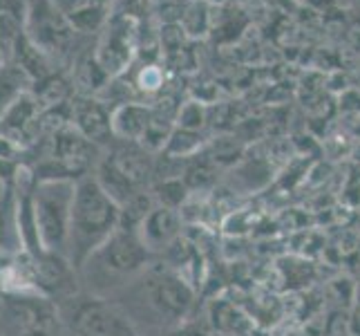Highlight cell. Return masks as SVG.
Instances as JSON below:
<instances>
[{"label": "cell", "instance_id": "cell-1", "mask_svg": "<svg viewBox=\"0 0 360 336\" xmlns=\"http://www.w3.org/2000/svg\"><path fill=\"white\" fill-rule=\"evenodd\" d=\"M153 260L134 229L119 227L79 269L83 292L115 298L146 273Z\"/></svg>", "mask_w": 360, "mask_h": 336}, {"label": "cell", "instance_id": "cell-2", "mask_svg": "<svg viewBox=\"0 0 360 336\" xmlns=\"http://www.w3.org/2000/svg\"><path fill=\"white\" fill-rule=\"evenodd\" d=\"M119 218L121 206L103 191V186L94 178V173L81 178L77 182L70 218V263L81 269L85 260L119 229Z\"/></svg>", "mask_w": 360, "mask_h": 336}, {"label": "cell", "instance_id": "cell-3", "mask_svg": "<svg viewBox=\"0 0 360 336\" xmlns=\"http://www.w3.org/2000/svg\"><path fill=\"white\" fill-rule=\"evenodd\" d=\"M157 157L136 142H115L101 153L94 168L96 182L121 206L139 193L150 191Z\"/></svg>", "mask_w": 360, "mask_h": 336}, {"label": "cell", "instance_id": "cell-4", "mask_svg": "<svg viewBox=\"0 0 360 336\" xmlns=\"http://www.w3.org/2000/svg\"><path fill=\"white\" fill-rule=\"evenodd\" d=\"M25 34L41 52H45L54 63L68 72L81 56L92 52L98 39V36L90 39V36H83L74 30L68 18L60 14L54 0H30Z\"/></svg>", "mask_w": 360, "mask_h": 336}, {"label": "cell", "instance_id": "cell-5", "mask_svg": "<svg viewBox=\"0 0 360 336\" xmlns=\"http://www.w3.org/2000/svg\"><path fill=\"white\" fill-rule=\"evenodd\" d=\"M56 307L63 336H141L136 323L112 298L81 292Z\"/></svg>", "mask_w": 360, "mask_h": 336}, {"label": "cell", "instance_id": "cell-6", "mask_svg": "<svg viewBox=\"0 0 360 336\" xmlns=\"http://www.w3.org/2000/svg\"><path fill=\"white\" fill-rule=\"evenodd\" d=\"M153 265L123 292L134 294L136 301H143L148 309L159 318V323H164V325H177V323H181L188 316V312L195 305V290L175 269L164 265L161 267H153Z\"/></svg>", "mask_w": 360, "mask_h": 336}, {"label": "cell", "instance_id": "cell-7", "mask_svg": "<svg viewBox=\"0 0 360 336\" xmlns=\"http://www.w3.org/2000/svg\"><path fill=\"white\" fill-rule=\"evenodd\" d=\"M77 182L72 180H41L34 189V209L43 251L68 256L70 218Z\"/></svg>", "mask_w": 360, "mask_h": 336}, {"label": "cell", "instance_id": "cell-8", "mask_svg": "<svg viewBox=\"0 0 360 336\" xmlns=\"http://www.w3.org/2000/svg\"><path fill=\"white\" fill-rule=\"evenodd\" d=\"M139 20L112 11L94 45V58L112 79L126 74L134 66V58L139 54Z\"/></svg>", "mask_w": 360, "mask_h": 336}, {"label": "cell", "instance_id": "cell-9", "mask_svg": "<svg viewBox=\"0 0 360 336\" xmlns=\"http://www.w3.org/2000/svg\"><path fill=\"white\" fill-rule=\"evenodd\" d=\"M32 267L36 290L43 298H49L56 305L83 292L79 269L63 254L43 251L39 256H32Z\"/></svg>", "mask_w": 360, "mask_h": 336}, {"label": "cell", "instance_id": "cell-10", "mask_svg": "<svg viewBox=\"0 0 360 336\" xmlns=\"http://www.w3.org/2000/svg\"><path fill=\"white\" fill-rule=\"evenodd\" d=\"M112 112L115 108L108 106L103 99L74 94L70 101V123L85 139L105 151L117 142L112 128Z\"/></svg>", "mask_w": 360, "mask_h": 336}, {"label": "cell", "instance_id": "cell-11", "mask_svg": "<svg viewBox=\"0 0 360 336\" xmlns=\"http://www.w3.org/2000/svg\"><path fill=\"white\" fill-rule=\"evenodd\" d=\"M181 227H184L181 211L155 204L150 213L139 224L136 235H139V240L143 242L148 251L157 258V256H164L168 249L181 238Z\"/></svg>", "mask_w": 360, "mask_h": 336}, {"label": "cell", "instance_id": "cell-12", "mask_svg": "<svg viewBox=\"0 0 360 336\" xmlns=\"http://www.w3.org/2000/svg\"><path fill=\"white\" fill-rule=\"evenodd\" d=\"M60 14L83 36L96 39L112 16L115 0H54Z\"/></svg>", "mask_w": 360, "mask_h": 336}, {"label": "cell", "instance_id": "cell-13", "mask_svg": "<svg viewBox=\"0 0 360 336\" xmlns=\"http://www.w3.org/2000/svg\"><path fill=\"white\" fill-rule=\"evenodd\" d=\"M20 296H41L34 280L32 256L25 251L0 258V298Z\"/></svg>", "mask_w": 360, "mask_h": 336}, {"label": "cell", "instance_id": "cell-14", "mask_svg": "<svg viewBox=\"0 0 360 336\" xmlns=\"http://www.w3.org/2000/svg\"><path fill=\"white\" fill-rule=\"evenodd\" d=\"M150 121H153V106H146L141 101H130L115 108L112 112L115 139L139 144L148 126H150Z\"/></svg>", "mask_w": 360, "mask_h": 336}, {"label": "cell", "instance_id": "cell-15", "mask_svg": "<svg viewBox=\"0 0 360 336\" xmlns=\"http://www.w3.org/2000/svg\"><path fill=\"white\" fill-rule=\"evenodd\" d=\"M27 92H32V79L27 77V72L11 58L0 63V119Z\"/></svg>", "mask_w": 360, "mask_h": 336}, {"label": "cell", "instance_id": "cell-16", "mask_svg": "<svg viewBox=\"0 0 360 336\" xmlns=\"http://www.w3.org/2000/svg\"><path fill=\"white\" fill-rule=\"evenodd\" d=\"M22 251L25 247L18 229V218H16V195H14V184H11L7 197L0 202V258L16 256Z\"/></svg>", "mask_w": 360, "mask_h": 336}, {"label": "cell", "instance_id": "cell-17", "mask_svg": "<svg viewBox=\"0 0 360 336\" xmlns=\"http://www.w3.org/2000/svg\"><path fill=\"white\" fill-rule=\"evenodd\" d=\"M30 14V0H0V45L9 49L25 32Z\"/></svg>", "mask_w": 360, "mask_h": 336}, {"label": "cell", "instance_id": "cell-18", "mask_svg": "<svg viewBox=\"0 0 360 336\" xmlns=\"http://www.w3.org/2000/svg\"><path fill=\"white\" fill-rule=\"evenodd\" d=\"M177 121H179V128H186V130H197L204 126V108L197 104V101H188L179 106V112H177Z\"/></svg>", "mask_w": 360, "mask_h": 336}, {"label": "cell", "instance_id": "cell-19", "mask_svg": "<svg viewBox=\"0 0 360 336\" xmlns=\"http://www.w3.org/2000/svg\"><path fill=\"white\" fill-rule=\"evenodd\" d=\"M347 334L349 336H360V303H354L349 321H347Z\"/></svg>", "mask_w": 360, "mask_h": 336}, {"label": "cell", "instance_id": "cell-20", "mask_svg": "<svg viewBox=\"0 0 360 336\" xmlns=\"http://www.w3.org/2000/svg\"><path fill=\"white\" fill-rule=\"evenodd\" d=\"M9 189H11V184H7V182H3V180H0V202H3L5 197H7Z\"/></svg>", "mask_w": 360, "mask_h": 336}]
</instances>
